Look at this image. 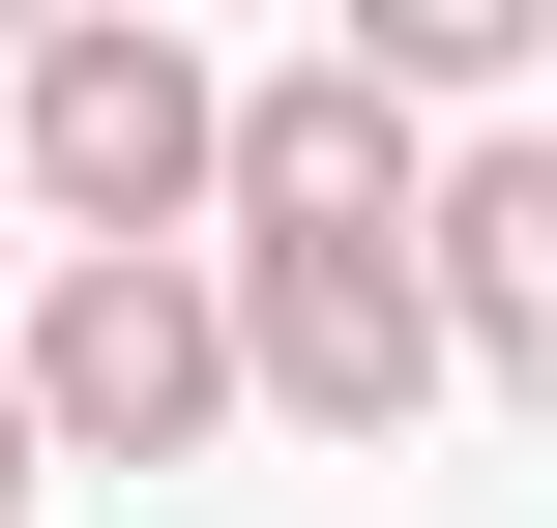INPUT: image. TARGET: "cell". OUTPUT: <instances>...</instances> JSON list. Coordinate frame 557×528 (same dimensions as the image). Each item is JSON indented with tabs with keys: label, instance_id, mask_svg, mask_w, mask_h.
I'll list each match as a JSON object with an SVG mask.
<instances>
[{
	"label": "cell",
	"instance_id": "277c9868",
	"mask_svg": "<svg viewBox=\"0 0 557 528\" xmlns=\"http://www.w3.org/2000/svg\"><path fill=\"white\" fill-rule=\"evenodd\" d=\"M411 294H441V382L557 412V118H470L411 176Z\"/></svg>",
	"mask_w": 557,
	"mask_h": 528
},
{
	"label": "cell",
	"instance_id": "8992f818",
	"mask_svg": "<svg viewBox=\"0 0 557 528\" xmlns=\"http://www.w3.org/2000/svg\"><path fill=\"white\" fill-rule=\"evenodd\" d=\"M29 500H59V470H29V412H0V528H29Z\"/></svg>",
	"mask_w": 557,
	"mask_h": 528
},
{
	"label": "cell",
	"instance_id": "52a82bcc",
	"mask_svg": "<svg viewBox=\"0 0 557 528\" xmlns=\"http://www.w3.org/2000/svg\"><path fill=\"white\" fill-rule=\"evenodd\" d=\"M0 235H29V206H0Z\"/></svg>",
	"mask_w": 557,
	"mask_h": 528
},
{
	"label": "cell",
	"instance_id": "7a4b0ae2",
	"mask_svg": "<svg viewBox=\"0 0 557 528\" xmlns=\"http://www.w3.org/2000/svg\"><path fill=\"white\" fill-rule=\"evenodd\" d=\"M0 412H29V470H206V441H235V323H206V265H29Z\"/></svg>",
	"mask_w": 557,
	"mask_h": 528
},
{
	"label": "cell",
	"instance_id": "3957f363",
	"mask_svg": "<svg viewBox=\"0 0 557 528\" xmlns=\"http://www.w3.org/2000/svg\"><path fill=\"white\" fill-rule=\"evenodd\" d=\"M206 323H235V412H294V441H352V470L441 412V294H411V235H235Z\"/></svg>",
	"mask_w": 557,
	"mask_h": 528
},
{
	"label": "cell",
	"instance_id": "6da1fadb",
	"mask_svg": "<svg viewBox=\"0 0 557 528\" xmlns=\"http://www.w3.org/2000/svg\"><path fill=\"white\" fill-rule=\"evenodd\" d=\"M206 118H235V59L176 0H59L0 59V206L59 265H206Z\"/></svg>",
	"mask_w": 557,
	"mask_h": 528
},
{
	"label": "cell",
	"instance_id": "5b68a950",
	"mask_svg": "<svg viewBox=\"0 0 557 528\" xmlns=\"http://www.w3.org/2000/svg\"><path fill=\"white\" fill-rule=\"evenodd\" d=\"M411 176H441V147H411L352 59H235V118H206V265H235V235H411Z\"/></svg>",
	"mask_w": 557,
	"mask_h": 528
}]
</instances>
